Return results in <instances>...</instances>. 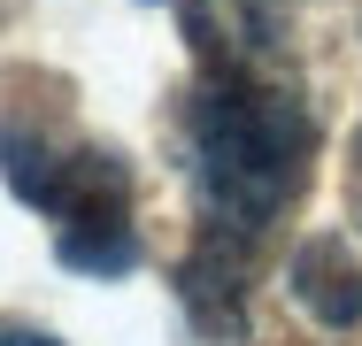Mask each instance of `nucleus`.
Here are the masks:
<instances>
[{
	"instance_id": "nucleus-5",
	"label": "nucleus",
	"mask_w": 362,
	"mask_h": 346,
	"mask_svg": "<svg viewBox=\"0 0 362 346\" xmlns=\"http://www.w3.org/2000/svg\"><path fill=\"white\" fill-rule=\"evenodd\" d=\"M293 300L324 323V331H347V323H362V262L347 254V239H300V254H293Z\"/></svg>"
},
{
	"instance_id": "nucleus-1",
	"label": "nucleus",
	"mask_w": 362,
	"mask_h": 346,
	"mask_svg": "<svg viewBox=\"0 0 362 346\" xmlns=\"http://www.w3.org/2000/svg\"><path fill=\"white\" fill-rule=\"evenodd\" d=\"M316 124L286 85L262 77H209L185 100V177L216 231L262 239L308 185Z\"/></svg>"
},
{
	"instance_id": "nucleus-4",
	"label": "nucleus",
	"mask_w": 362,
	"mask_h": 346,
	"mask_svg": "<svg viewBox=\"0 0 362 346\" xmlns=\"http://www.w3.org/2000/svg\"><path fill=\"white\" fill-rule=\"evenodd\" d=\"M247 277H255V239L247 231H201V246L185 254V270H177V292H185V308H193V323L201 331H216L231 339L239 323H247Z\"/></svg>"
},
{
	"instance_id": "nucleus-6",
	"label": "nucleus",
	"mask_w": 362,
	"mask_h": 346,
	"mask_svg": "<svg viewBox=\"0 0 362 346\" xmlns=\"http://www.w3.org/2000/svg\"><path fill=\"white\" fill-rule=\"evenodd\" d=\"M0 346H62V339H47V331H23V323H0Z\"/></svg>"
},
{
	"instance_id": "nucleus-7",
	"label": "nucleus",
	"mask_w": 362,
	"mask_h": 346,
	"mask_svg": "<svg viewBox=\"0 0 362 346\" xmlns=\"http://www.w3.org/2000/svg\"><path fill=\"white\" fill-rule=\"evenodd\" d=\"M355 215H362V138H355Z\"/></svg>"
},
{
	"instance_id": "nucleus-3",
	"label": "nucleus",
	"mask_w": 362,
	"mask_h": 346,
	"mask_svg": "<svg viewBox=\"0 0 362 346\" xmlns=\"http://www.w3.org/2000/svg\"><path fill=\"white\" fill-rule=\"evenodd\" d=\"M185 39L209 77H262L286 47V8L278 0H185Z\"/></svg>"
},
{
	"instance_id": "nucleus-2",
	"label": "nucleus",
	"mask_w": 362,
	"mask_h": 346,
	"mask_svg": "<svg viewBox=\"0 0 362 346\" xmlns=\"http://www.w3.org/2000/svg\"><path fill=\"white\" fill-rule=\"evenodd\" d=\"M0 177L8 193L39 215H54V254L62 270L85 277H124L139 270V231H132V169L108 146L8 116L0 124Z\"/></svg>"
}]
</instances>
